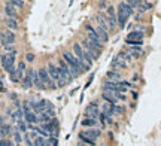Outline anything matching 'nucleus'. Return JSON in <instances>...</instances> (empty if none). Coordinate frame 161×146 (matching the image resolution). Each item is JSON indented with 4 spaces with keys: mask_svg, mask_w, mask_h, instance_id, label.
I'll use <instances>...</instances> for the list:
<instances>
[{
    "mask_svg": "<svg viewBox=\"0 0 161 146\" xmlns=\"http://www.w3.org/2000/svg\"><path fill=\"white\" fill-rule=\"evenodd\" d=\"M133 14V6L128 5L127 2H121L120 6H118V14H117V23H118V27L124 29L125 24H127V20L128 17Z\"/></svg>",
    "mask_w": 161,
    "mask_h": 146,
    "instance_id": "nucleus-1",
    "label": "nucleus"
},
{
    "mask_svg": "<svg viewBox=\"0 0 161 146\" xmlns=\"http://www.w3.org/2000/svg\"><path fill=\"white\" fill-rule=\"evenodd\" d=\"M79 137H80V140H84L82 143H85V145H96V139L100 137V130L91 128V130L82 131L79 134Z\"/></svg>",
    "mask_w": 161,
    "mask_h": 146,
    "instance_id": "nucleus-2",
    "label": "nucleus"
},
{
    "mask_svg": "<svg viewBox=\"0 0 161 146\" xmlns=\"http://www.w3.org/2000/svg\"><path fill=\"white\" fill-rule=\"evenodd\" d=\"M48 72H49V76H51V79L58 85V87H63V85H66V79L63 78V75L60 73V69H58V66H55L54 63H49L48 64Z\"/></svg>",
    "mask_w": 161,
    "mask_h": 146,
    "instance_id": "nucleus-3",
    "label": "nucleus"
},
{
    "mask_svg": "<svg viewBox=\"0 0 161 146\" xmlns=\"http://www.w3.org/2000/svg\"><path fill=\"white\" fill-rule=\"evenodd\" d=\"M2 66L6 72L11 73L15 70V52H6L2 55Z\"/></svg>",
    "mask_w": 161,
    "mask_h": 146,
    "instance_id": "nucleus-4",
    "label": "nucleus"
},
{
    "mask_svg": "<svg viewBox=\"0 0 161 146\" xmlns=\"http://www.w3.org/2000/svg\"><path fill=\"white\" fill-rule=\"evenodd\" d=\"M82 46H84V49L94 58V60H97L99 58V55H100V52H102V48H99L93 40H90L88 37L87 39H84V42H82Z\"/></svg>",
    "mask_w": 161,
    "mask_h": 146,
    "instance_id": "nucleus-5",
    "label": "nucleus"
},
{
    "mask_svg": "<svg viewBox=\"0 0 161 146\" xmlns=\"http://www.w3.org/2000/svg\"><path fill=\"white\" fill-rule=\"evenodd\" d=\"M57 66H58V69H60V73L63 75V78L66 79V82H70V81L75 78V73L72 70V67L64 61V58H63V60H58Z\"/></svg>",
    "mask_w": 161,
    "mask_h": 146,
    "instance_id": "nucleus-6",
    "label": "nucleus"
},
{
    "mask_svg": "<svg viewBox=\"0 0 161 146\" xmlns=\"http://www.w3.org/2000/svg\"><path fill=\"white\" fill-rule=\"evenodd\" d=\"M63 58H64V61H66V63L72 67V70H73V73H75V76H78L79 70L82 69L79 60H78L73 54H69V52H64V54H63Z\"/></svg>",
    "mask_w": 161,
    "mask_h": 146,
    "instance_id": "nucleus-7",
    "label": "nucleus"
},
{
    "mask_svg": "<svg viewBox=\"0 0 161 146\" xmlns=\"http://www.w3.org/2000/svg\"><path fill=\"white\" fill-rule=\"evenodd\" d=\"M39 78H40V82L45 85V87H51V88H55L57 87V84L51 79V76H49V72H48V69H45V67H42L39 69Z\"/></svg>",
    "mask_w": 161,
    "mask_h": 146,
    "instance_id": "nucleus-8",
    "label": "nucleus"
},
{
    "mask_svg": "<svg viewBox=\"0 0 161 146\" xmlns=\"http://www.w3.org/2000/svg\"><path fill=\"white\" fill-rule=\"evenodd\" d=\"M0 42H2L3 46H6V45H14V42H15V33H14V30L8 29V30L0 32Z\"/></svg>",
    "mask_w": 161,
    "mask_h": 146,
    "instance_id": "nucleus-9",
    "label": "nucleus"
},
{
    "mask_svg": "<svg viewBox=\"0 0 161 146\" xmlns=\"http://www.w3.org/2000/svg\"><path fill=\"white\" fill-rule=\"evenodd\" d=\"M87 30H88V39L93 40L99 48H103V39L99 36V33L96 32V29H93L91 26H87Z\"/></svg>",
    "mask_w": 161,
    "mask_h": 146,
    "instance_id": "nucleus-10",
    "label": "nucleus"
},
{
    "mask_svg": "<svg viewBox=\"0 0 161 146\" xmlns=\"http://www.w3.org/2000/svg\"><path fill=\"white\" fill-rule=\"evenodd\" d=\"M24 75H26V64L24 63H18L17 69L11 73V78H12L14 82H17V81H21L24 78Z\"/></svg>",
    "mask_w": 161,
    "mask_h": 146,
    "instance_id": "nucleus-11",
    "label": "nucleus"
},
{
    "mask_svg": "<svg viewBox=\"0 0 161 146\" xmlns=\"http://www.w3.org/2000/svg\"><path fill=\"white\" fill-rule=\"evenodd\" d=\"M108 24H109V30H114L117 27V15H115V9L114 8H108Z\"/></svg>",
    "mask_w": 161,
    "mask_h": 146,
    "instance_id": "nucleus-12",
    "label": "nucleus"
},
{
    "mask_svg": "<svg viewBox=\"0 0 161 146\" xmlns=\"http://www.w3.org/2000/svg\"><path fill=\"white\" fill-rule=\"evenodd\" d=\"M23 112H24V116H26V121H27V122H38V121H39V119H38V115L29 109V105H24Z\"/></svg>",
    "mask_w": 161,
    "mask_h": 146,
    "instance_id": "nucleus-13",
    "label": "nucleus"
},
{
    "mask_svg": "<svg viewBox=\"0 0 161 146\" xmlns=\"http://www.w3.org/2000/svg\"><path fill=\"white\" fill-rule=\"evenodd\" d=\"M32 73H33V69H29V70H27V73L24 75V78L21 79V81H23V87H24V88H30V87L33 85Z\"/></svg>",
    "mask_w": 161,
    "mask_h": 146,
    "instance_id": "nucleus-14",
    "label": "nucleus"
},
{
    "mask_svg": "<svg viewBox=\"0 0 161 146\" xmlns=\"http://www.w3.org/2000/svg\"><path fill=\"white\" fill-rule=\"evenodd\" d=\"M96 23H97V26H100V27L109 30V24H108V17H106V15L99 14V15L96 17Z\"/></svg>",
    "mask_w": 161,
    "mask_h": 146,
    "instance_id": "nucleus-15",
    "label": "nucleus"
},
{
    "mask_svg": "<svg viewBox=\"0 0 161 146\" xmlns=\"http://www.w3.org/2000/svg\"><path fill=\"white\" fill-rule=\"evenodd\" d=\"M18 8H15V6H12V5H6V8H5V14L8 15V17H12V18H17L18 17V11H17Z\"/></svg>",
    "mask_w": 161,
    "mask_h": 146,
    "instance_id": "nucleus-16",
    "label": "nucleus"
},
{
    "mask_svg": "<svg viewBox=\"0 0 161 146\" xmlns=\"http://www.w3.org/2000/svg\"><path fill=\"white\" fill-rule=\"evenodd\" d=\"M87 116H91V118H97L99 116V108H97V103L91 105L87 108Z\"/></svg>",
    "mask_w": 161,
    "mask_h": 146,
    "instance_id": "nucleus-17",
    "label": "nucleus"
},
{
    "mask_svg": "<svg viewBox=\"0 0 161 146\" xmlns=\"http://www.w3.org/2000/svg\"><path fill=\"white\" fill-rule=\"evenodd\" d=\"M5 24H6V27L11 29V30H17V29H18V21H17V18L8 17L6 21H5Z\"/></svg>",
    "mask_w": 161,
    "mask_h": 146,
    "instance_id": "nucleus-18",
    "label": "nucleus"
},
{
    "mask_svg": "<svg viewBox=\"0 0 161 146\" xmlns=\"http://www.w3.org/2000/svg\"><path fill=\"white\" fill-rule=\"evenodd\" d=\"M103 99H105L106 102L112 103V105H117V102H118L117 96H115V94H114L112 91H106V93H103Z\"/></svg>",
    "mask_w": 161,
    "mask_h": 146,
    "instance_id": "nucleus-19",
    "label": "nucleus"
},
{
    "mask_svg": "<svg viewBox=\"0 0 161 146\" xmlns=\"http://www.w3.org/2000/svg\"><path fill=\"white\" fill-rule=\"evenodd\" d=\"M51 116H52V112H51V110H40L39 112V116H38V119H39V121H43V122H45V121H46V122H48V121H49V119H51Z\"/></svg>",
    "mask_w": 161,
    "mask_h": 146,
    "instance_id": "nucleus-20",
    "label": "nucleus"
},
{
    "mask_svg": "<svg viewBox=\"0 0 161 146\" xmlns=\"http://www.w3.org/2000/svg\"><path fill=\"white\" fill-rule=\"evenodd\" d=\"M125 40H143V33L142 32H139V30H136V32H131Z\"/></svg>",
    "mask_w": 161,
    "mask_h": 146,
    "instance_id": "nucleus-21",
    "label": "nucleus"
},
{
    "mask_svg": "<svg viewBox=\"0 0 161 146\" xmlns=\"http://www.w3.org/2000/svg\"><path fill=\"white\" fill-rule=\"evenodd\" d=\"M96 32L99 33V36L103 39V42H106V40L109 39V35H108V33H109V30H106V29H103V27L97 26V27H96Z\"/></svg>",
    "mask_w": 161,
    "mask_h": 146,
    "instance_id": "nucleus-22",
    "label": "nucleus"
},
{
    "mask_svg": "<svg viewBox=\"0 0 161 146\" xmlns=\"http://www.w3.org/2000/svg\"><path fill=\"white\" fill-rule=\"evenodd\" d=\"M32 79H33V85H36L38 88H45V85L40 82L39 73L36 72V70H33V73H32Z\"/></svg>",
    "mask_w": 161,
    "mask_h": 146,
    "instance_id": "nucleus-23",
    "label": "nucleus"
},
{
    "mask_svg": "<svg viewBox=\"0 0 161 146\" xmlns=\"http://www.w3.org/2000/svg\"><path fill=\"white\" fill-rule=\"evenodd\" d=\"M127 66V61L121 57V55H118L115 60H114V67H117V69H122V67H125Z\"/></svg>",
    "mask_w": 161,
    "mask_h": 146,
    "instance_id": "nucleus-24",
    "label": "nucleus"
},
{
    "mask_svg": "<svg viewBox=\"0 0 161 146\" xmlns=\"http://www.w3.org/2000/svg\"><path fill=\"white\" fill-rule=\"evenodd\" d=\"M128 52L131 54L133 58H140V55H142V49H140V48H136V46H131V48L128 49Z\"/></svg>",
    "mask_w": 161,
    "mask_h": 146,
    "instance_id": "nucleus-25",
    "label": "nucleus"
},
{
    "mask_svg": "<svg viewBox=\"0 0 161 146\" xmlns=\"http://www.w3.org/2000/svg\"><path fill=\"white\" fill-rule=\"evenodd\" d=\"M82 125H85V127H96L97 125V118H87V119H84L82 121Z\"/></svg>",
    "mask_w": 161,
    "mask_h": 146,
    "instance_id": "nucleus-26",
    "label": "nucleus"
},
{
    "mask_svg": "<svg viewBox=\"0 0 161 146\" xmlns=\"http://www.w3.org/2000/svg\"><path fill=\"white\" fill-rule=\"evenodd\" d=\"M8 3L12 5V6H15V8H18V9L24 8V0H8Z\"/></svg>",
    "mask_w": 161,
    "mask_h": 146,
    "instance_id": "nucleus-27",
    "label": "nucleus"
},
{
    "mask_svg": "<svg viewBox=\"0 0 161 146\" xmlns=\"http://www.w3.org/2000/svg\"><path fill=\"white\" fill-rule=\"evenodd\" d=\"M108 79H109V81H120L121 75L117 72H109L108 73Z\"/></svg>",
    "mask_w": 161,
    "mask_h": 146,
    "instance_id": "nucleus-28",
    "label": "nucleus"
},
{
    "mask_svg": "<svg viewBox=\"0 0 161 146\" xmlns=\"http://www.w3.org/2000/svg\"><path fill=\"white\" fill-rule=\"evenodd\" d=\"M130 46H136V48H140L143 45V40H125Z\"/></svg>",
    "mask_w": 161,
    "mask_h": 146,
    "instance_id": "nucleus-29",
    "label": "nucleus"
},
{
    "mask_svg": "<svg viewBox=\"0 0 161 146\" xmlns=\"http://www.w3.org/2000/svg\"><path fill=\"white\" fill-rule=\"evenodd\" d=\"M33 143H35V145H39V146H45V145H48V140H45V139L40 136V137H36V140H35Z\"/></svg>",
    "mask_w": 161,
    "mask_h": 146,
    "instance_id": "nucleus-30",
    "label": "nucleus"
},
{
    "mask_svg": "<svg viewBox=\"0 0 161 146\" xmlns=\"http://www.w3.org/2000/svg\"><path fill=\"white\" fill-rule=\"evenodd\" d=\"M8 133H11V127H9V125H5V124H3V125L0 127V134H2V136H6Z\"/></svg>",
    "mask_w": 161,
    "mask_h": 146,
    "instance_id": "nucleus-31",
    "label": "nucleus"
},
{
    "mask_svg": "<svg viewBox=\"0 0 161 146\" xmlns=\"http://www.w3.org/2000/svg\"><path fill=\"white\" fill-rule=\"evenodd\" d=\"M127 3L131 5L133 8H139V6L142 5V0H127Z\"/></svg>",
    "mask_w": 161,
    "mask_h": 146,
    "instance_id": "nucleus-32",
    "label": "nucleus"
},
{
    "mask_svg": "<svg viewBox=\"0 0 161 146\" xmlns=\"http://www.w3.org/2000/svg\"><path fill=\"white\" fill-rule=\"evenodd\" d=\"M18 130H20V131H23V133H24V131L27 130V128H26V124H24V122H23L21 119L18 121Z\"/></svg>",
    "mask_w": 161,
    "mask_h": 146,
    "instance_id": "nucleus-33",
    "label": "nucleus"
},
{
    "mask_svg": "<svg viewBox=\"0 0 161 146\" xmlns=\"http://www.w3.org/2000/svg\"><path fill=\"white\" fill-rule=\"evenodd\" d=\"M3 48H5L6 52H15V54H17V51H15V48H14L12 45H6V46H3Z\"/></svg>",
    "mask_w": 161,
    "mask_h": 146,
    "instance_id": "nucleus-34",
    "label": "nucleus"
},
{
    "mask_svg": "<svg viewBox=\"0 0 161 146\" xmlns=\"http://www.w3.org/2000/svg\"><path fill=\"white\" fill-rule=\"evenodd\" d=\"M149 8H151V3H145V5L140 6V12H145V11H148Z\"/></svg>",
    "mask_w": 161,
    "mask_h": 146,
    "instance_id": "nucleus-35",
    "label": "nucleus"
},
{
    "mask_svg": "<svg viewBox=\"0 0 161 146\" xmlns=\"http://www.w3.org/2000/svg\"><path fill=\"white\" fill-rule=\"evenodd\" d=\"M12 142L11 140H0V146H11Z\"/></svg>",
    "mask_w": 161,
    "mask_h": 146,
    "instance_id": "nucleus-36",
    "label": "nucleus"
},
{
    "mask_svg": "<svg viewBox=\"0 0 161 146\" xmlns=\"http://www.w3.org/2000/svg\"><path fill=\"white\" fill-rule=\"evenodd\" d=\"M48 145H57V139L55 137H49L48 139Z\"/></svg>",
    "mask_w": 161,
    "mask_h": 146,
    "instance_id": "nucleus-37",
    "label": "nucleus"
},
{
    "mask_svg": "<svg viewBox=\"0 0 161 146\" xmlns=\"http://www.w3.org/2000/svg\"><path fill=\"white\" fill-rule=\"evenodd\" d=\"M26 60H27V61H35V55H33V54H27V55H26Z\"/></svg>",
    "mask_w": 161,
    "mask_h": 146,
    "instance_id": "nucleus-38",
    "label": "nucleus"
},
{
    "mask_svg": "<svg viewBox=\"0 0 161 146\" xmlns=\"http://www.w3.org/2000/svg\"><path fill=\"white\" fill-rule=\"evenodd\" d=\"M15 140H17V142H21V136H20V130H18V131H15Z\"/></svg>",
    "mask_w": 161,
    "mask_h": 146,
    "instance_id": "nucleus-39",
    "label": "nucleus"
},
{
    "mask_svg": "<svg viewBox=\"0 0 161 146\" xmlns=\"http://www.w3.org/2000/svg\"><path fill=\"white\" fill-rule=\"evenodd\" d=\"M122 112H124V109H122V108H120V106H117V105H115V113H122Z\"/></svg>",
    "mask_w": 161,
    "mask_h": 146,
    "instance_id": "nucleus-40",
    "label": "nucleus"
},
{
    "mask_svg": "<svg viewBox=\"0 0 161 146\" xmlns=\"http://www.w3.org/2000/svg\"><path fill=\"white\" fill-rule=\"evenodd\" d=\"M2 125H3V118L0 116V127H2Z\"/></svg>",
    "mask_w": 161,
    "mask_h": 146,
    "instance_id": "nucleus-41",
    "label": "nucleus"
}]
</instances>
